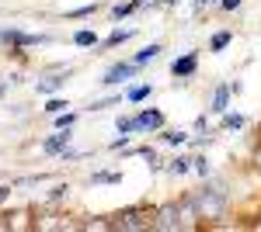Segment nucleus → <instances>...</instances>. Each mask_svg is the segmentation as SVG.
<instances>
[{
    "label": "nucleus",
    "mask_w": 261,
    "mask_h": 232,
    "mask_svg": "<svg viewBox=\"0 0 261 232\" xmlns=\"http://www.w3.org/2000/svg\"><path fill=\"white\" fill-rule=\"evenodd\" d=\"M195 212H199V218H220L223 212H226V201H223V191H199L195 197Z\"/></svg>",
    "instance_id": "f257e3e1"
},
{
    "label": "nucleus",
    "mask_w": 261,
    "mask_h": 232,
    "mask_svg": "<svg viewBox=\"0 0 261 232\" xmlns=\"http://www.w3.org/2000/svg\"><path fill=\"white\" fill-rule=\"evenodd\" d=\"M112 229H153V212H146V208H125V212L112 222Z\"/></svg>",
    "instance_id": "f03ea898"
},
{
    "label": "nucleus",
    "mask_w": 261,
    "mask_h": 232,
    "mask_svg": "<svg viewBox=\"0 0 261 232\" xmlns=\"http://www.w3.org/2000/svg\"><path fill=\"white\" fill-rule=\"evenodd\" d=\"M181 218H185V215H181V205H174V201H167L164 208H157V212H153V229H161V232L181 229V225H185Z\"/></svg>",
    "instance_id": "7ed1b4c3"
},
{
    "label": "nucleus",
    "mask_w": 261,
    "mask_h": 232,
    "mask_svg": "<svg viewBox=\"0 0 261 232\" xmlns=\"http://www.w3.org/2000/svg\"><path fill=\"white\" fill-rule=\"evenodd\" d=\"M136 70H140L136 62H115V66L105 73V80H101V83H105V87H119V83H125V80L136 77Z\"/></svg>",
    "instance_id": "20e7f679"
},
{
    "label": "nucleus",
    "mask_w": 261,
    "mask_h": 232,
    "mask_svg": "<svg viewBox=\"0 0 261 232\" xmlns=\"http://www.w3.org/2000/svg\"><path fill=\"white\" fill-rule=\"evenodd\" d=\"M157 128H164V115L157 108H146L136 115V132H157Z\"/></svg>",
    "instance_id": "39448f33"
},
{
    "label": "nucleus",
    "mask_w": 261,
    "mask_h": 232,
    "mask_svg": "<svg viewBox=\"0 0 261 232\" xmlns=\"http://www.w3.org/2000/svg\"><path fill=\"white\" fill-rule=\"evenodd\" d=\"M195 70H199V52H188V56H181V59H174V62H171V73H174L178 80L192 77Z\"/></svg>",
    "instance_id": "423d86ee"
},
{
    "label": "nucleus",
    "mask_w": 261,
    "mask_h": 232,
    "mask_svg": "<svg viewBox=\"0 0 261 232\" xmlns=\"http://www.w3.org/2000/svg\"><path fill=\"white\" fill-rule=\"evenodd\" d=\"M70 73H73L70 66H66V70H63V66H60V70H53V73H49V77L39 83V94H56L63 83H66V77H70Z\"/></svg>",
    "instance_id": "0eeeda50"
},
{
    "label": "nucleus",
    "mask_w": 261,
    "mask_h": 232,
    "mask_svg": "<svg viewBox=\"0 0 261 232\" xmlns=\"http://www.w3.org/2000/svg\"><path fill=\"white\" fill-rule=\"evenodd\" d=\"M70 139H73V136H70V128H60L53 139H45V142H42V153H56V156H60L63 149L70 146Z\"/></svg>",
    "instance_id": "6e6552de"
},
{
    "label": "nucleus",
    "mask_w": 261,
    "mask_h": 232,
    "mask_svg": "<svg viewBox=\"0 0 261 232\" xmlns=\"http://www.w3.org/2000/svg\"><path fill=\"white\" fill-rule=\"evenodd\" d=\"M230 94H233V90H230L226 83L216 87V97H213V108H209V111H213V115H226V111H230Z\"/></svg>",
    "instance_id": "1a4fd4ad"
},
{
    "label": "nucleus",
    "mask_w": 261,
    "mask_h": 232,
    "mask_svg": "<svg viewBox=\"0 0 261 232\" xmlns=\"http://www.w3.org/2000/svg\"><path fill=\"white\" fill-rule=\"evenodd\" d=\"M133 35H136L133 28H115V31H112V35L105 39V49H115V45H122V42H129Z\"/></svg>",
    "instance_id": "9d476101"
},
{
    "label": "nucleus",
    "mask_w": 261,
    "mask_h": 232,
    "mask_svg": "<svg viewBox=\"0 0 261 232\" xmlns=\"http://www.w3.org/2000/svg\"><path fill=\"white\" fill-rule=\"evenodd\" d=\"M161 52H164V49L157 45V42H153V45H146L143 52H136V59H133V62H136V66H146V62H153V59L161 56Z\"/></svg>",
    "instance_id": "9b49d317"
},
{
    "label": "nucleus",
    "mask_w": 261,
    "mask_h": 232,
    "mask_svg": "<svg viewBox=\"0 0 261 232\" xmlns=\"http://www.w3.org/2000/svg\"><path fill=\"white\" fill-rule=\"evenodd\" d=\"M150 94H153V87H150V83H140V87L125 90V101H129V104H140V101H146Z\"/></svg>",
    "instance_id": "f8f14e48"
},
{
    "label": "nucleus",
    "mask_w": 261,
    "mask_h": 232,
    "mask_svg": "<svg viewBox=\"0 0 261 232\" xmlns=\"http://www.w3.org/2000/svg\"><path fill=\"white\" fill-rule=\"evenodd\" d=\"M73 45H81V49H91V45H98V35H94L91 28H81V31L73 35Z\"/></svg>",
    "instance_id": "ddd939ff"
},
{
    "label": "nucleus",
    "mask_w": 261,
    "mask_h": 232,
    "mask_svg": "<svg viewBox=\"0 0 261 232\" xmlns=\"http://www.w3.org/2000/svg\"><path fill=\"white\" fill-rule=\"evenodd\" d=\"M167 170H171V174H174V177H185V174H188V170H192V159H188V156H174Z\"/></svg>",
    "instance_id": "4468645a"
},
{
    "label": "nucleus",
    "mask_w": 261,
    "mask_h": 232,
    "mask_svg": "<svg viewBox=\"0 0 261 232\" xmlns=\"http://www.w3.org/2000/svg\"><path fill=\"white\" fill-rule=\"evenodd\" d=\"M230 42H233V35H230V31H220V35H213V42H209V49H213V52H223V49H226Z\"/></svg>",
    "instance_id": "2eb2a0df"
},
{
    "label": "nucleus",
    "mask_w": 261,
    "mask_h": 232,
    "mask_svg": "<svg viewBox=\"0 0 261 232\" xmlns=\"http://www.w3.org/2000/svg\"><path fill=\"white\" fill-rule=\"evenodd\" d=\"M133 11H140V7H136V0H129V4H115V7H112V18L122 21L125 14H133Z\"/></svg>",
    "instance_id": "dca6fc26"
},
{
    "label": "nucleus",
    "mask_w": 261,
    "mask_h": 232,
    "mask_svg": "<svg viewBox=\"0 0 261 232\" xmlns=\"http://www.w3.org/2000/svg\"><path fill=\"white\" fill-rule=\"evenodd\" d=\"M66 108H70V104H66V101H60V97H53V101H49V104H45V115H63V111H66Z\"/></svg>",
    "instance_id": "f3484780"
},
{
    "label": "nucleus",
    "mask_w": 261,
    "mask_h": 232,
    "mask_svg": "<svg viewBox=\"0 0 261 232\" xmlns=\"http://www.w3.org/2000/svg\"><path fill=\"white\" fill-rule=\"evenodd\" d=\"M115 128H119V136H133L136 132V118H119Z\"/></svg>",
    "instance_id": "a211bd4d"
},
{
    "label": "nucleus",
    "mask_w": 261,
    "mask_h": 232,
    "mask_svg": "<svg viewBox=\"0 0 261 232\" xmlns=\"http://www.w3.org/2000/svg\"><path fill=\"white\" fill-rule=\"evenodd\" d=\"M164 142H171V146H181V142H188V136L181 132V128H171V132H164Z\"/></svg>",
    "instance_id": "6ab92c4d"
},
{
    "label": "nucleus",
    "mask_w": 261,
    "mask_h": 232,
    "mask_svg": "<svg viewBox=\"0 0 261 232\" xmlns=\"http://www.w3.org/2000/svg\"><path fill=\"white\" fill-rule=\"evenodd\" d=\"M73 121H77L73 111H63V115H56V128H73Z\"/></svg>",
    "instance_id": "aec40b11"
},
{
    "label": "nucleus",
    "mask_w": 261,
    "mask_h": 232,
    "mask_svg": "<svg viewBox=\"0 0 261 232\" xmlns=\"http://www.w3.org/2000/svg\"><path fill=\"white\" fill-rule=\"evenodd\" d=\"M223 128H244V115H223Z\"/></svg>",
    "instance_id": "412c9836"
},
{
    "label": "nucleus",
    "mask_w": 261,
    "mask_h": 232,
    "mask_svg": "<svg viewBox=\"0 0 261 232\" xmlns=\"http://www.w3.org/2000/svg\"><path fill=\"white\" fill-rule=\"evenodd\" d=\"M192 170L202 174V177H209V159H205V156H195V159H192Z\"/></svg>",
    "instance_id": "4be33fe9"
},
{
    "label": "nucleus",
    "mask_w": 261,
    "mask_h": 232,
    "mask_svg": "<svg viewBox=\"0 0 261 232\" xmlns=\"http://www.w3.org/2000/svg\"><path fill=\"white\" fill-rule=\"evenodd\" d=\"M98 11V4H87V7H77V11H70V18H91Z\"/></svg>",
    "instance_id": "5701e85b"
},
{
    "label": "nucleus",
    "mask_w": 261,
    "mask_h": 232,
    "mask_svg": "<svg viewBox=\"0 0 261 232\" xmlns=\"http://www.w3.org/2000/svg\"><path fill=\"white\" fill-rule=\"evenodd\" d=\"M119 101H122V94L105 97V101H94V104H91V111H101V108H108V104H119Z\"/></svg>",
    "instance_id": "b1692460"
},
{
    "label": "nucleus",
    "mask_w": 261,
    "mask_h": 232,
    "mask_svg": "<svg viewBox=\"0 0 261 232\" xmlns=\"http://www.w3.org/2000/svg\"><path fill=\"white\" fill-rule=\"evenodd\" d=\"M94 184H119V174H94Z\"/></svg>",
    "instance_id": "393cba45"
},
{
    "label": "nucleus",
    "mask_w": 261,
    "mask_h": 232,
    "mask_svg": "<svg viewBox=\"0 0 261 232\" xmlns=\"http://www.w3.org/2000/svg\"><path fill=\"white\" fill-rule=\"evenodd\" d=\"M66 194H70V187H66V184H60V187L49 194V197H53V201H60V197H66Z\"/></svg>",
    "instance_id": "a878e982"
},
{
    "label": "nucleus",
    "mask_w": 261,
    "mask_h": 232,
    "mask_svg": "<svg viewBox=\"0 0 261 232\" xmlns=\"http://www.w3.org/2000/svg\"><path fill=\"white\" fill-rule=\"evenodd\" d=\"M220 7H223V11H237V7H241V0H220Z\"/></svg>",
    "instance_id": "bb28decb"
},
{
    "label": "nucleus",
    "mask_w": 261,
    "mask_h": 232,
    "mask_svg": "<svg viewBox=\"0 0 261 232\" xmlns=\"http://www.w3.org/2000/svg\"><path fill=\"white\" fill-rule=\"evenodd\" d=\"M125 146H129V136H122V139H115V142H112V149H125Z\"/></svg>",
    "instance_id": "cd10ccee"
},
{
    "label": "nucleus",
    "mask_w": 261,
    "mask_h": 232,
    "mask_svg": "<svg viewBox=\"0 0 261 232\" xmlns=\"http://www.w3.org/2000/svg\"><path fill=\"white\" fill-rule=\"evenodd\" d=\"M7 197H11V187H4V184H0V205H4Z\"/></svg>",
    "instance_id": "c85d7f7f"
},
{
    "label": "nucleus",
    "mask_w": 261,
    "mask_h": 232,
    "mask_svg": "<svg viewBox=\"0 0 261 232\" xmlns=\"http://www.w3.org/2000/svg\"><path fill=\"white\" fill-rule=\"evenodd\" d=\"M146 4H153V0H136V7H146Z\"/></svg>",
    "instance_id": "c756f323"
},
{
    "label": "nucleus",
    "mask_w": 261,
    "mask_h": 232,
    "mask_svg": "<svg viewBox=\"0 0 261 232\" xmlns=\"http://www.w3.org/2000/svg\"><path fill=\"white\" fill-rule=\"evenodd\" d=\"M199 4H220V0H199Z\"/></svg>",
    "instance_id": "7c9ffc66"
},
{
    "label": "nucleus",
    "mask_w": 261,
    "mask_h": 232,
    "mask_svg": "<svg viewBox=\"0 0 261 232\" xmlns=\"http://www.w3.org/2000/svg\"><path fill=\"white\" fill-rule=\"evenodd\" d=\"M161 4H178V0H161Z\"/></svg>",
    "instance_id": "2f4dec72"
},
{
    "label": "nucleus",
    "mask_w": 261,
    "mask_h": 232,
    "mask_svg": "<svg viewBox=\"0 0 261 232\" xmlns=\"http://www.w3.org/2000/svg\"><path fill=\"white\" fill-rule=\"evenodd\" d=\"M0 42H4V39H0Z\"/></svg>",
    "instance_id": "473e14b6"
}]
</instances>
